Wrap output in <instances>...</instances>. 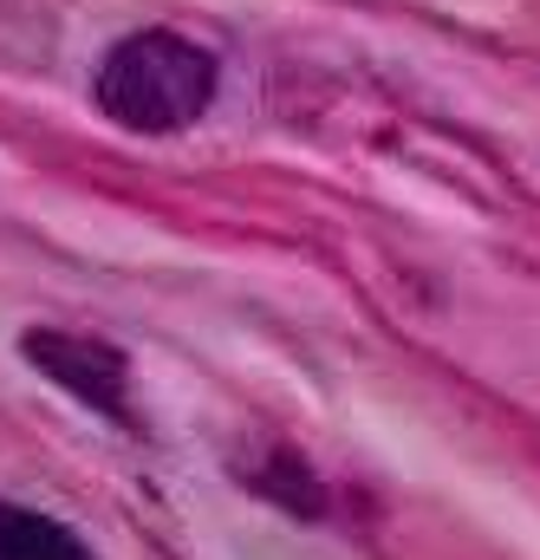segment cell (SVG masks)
Masks as SVG:
<instances>
[{"instance_id":"6da1fadb","label":"cell","mask_w":540,"mask_h":560,"mask_svg":"<svg viewBox=\"0 0 540 560\" xmlns=\"http://www.w3.org/2000/svg\"><path fill=\"white\" fill-rule=\"evenodd\" d=\"M92 98L125 131H143V138L183 131L215 105V52H202L183 33H156V26L131 33L98 59Z\"/></svg>"},{"instance_id":"7a4b0ae2","label":"cell","mask_w":540,"mask_h":560,"mask_svg":"<svg viewBox=\"0 0 540 560\" xmlns=\"http://www.w3.org/2000/svg\"><path fill=\"white\" fill-rule=\"evenodd\" d=\"M26 365L46 372L59 392H72L85 411H105V418H131V365L118 346L92 339V332H59V326H33L20 339Z\"/></svg>"},{"instance_id":"3957f363","label":"cell","mask_w":540,"mask_h":560,"mask_svg":"<svg viewBox=\"0 0 540 560\" xmlns=\"http://www.w3.org/2000/svg\"><path fill=\"white\" fill-rule=\"evenodd\" d=\"M0 560H92V548L52 515L0 509Z\"/></svg>"}]
</instances>
